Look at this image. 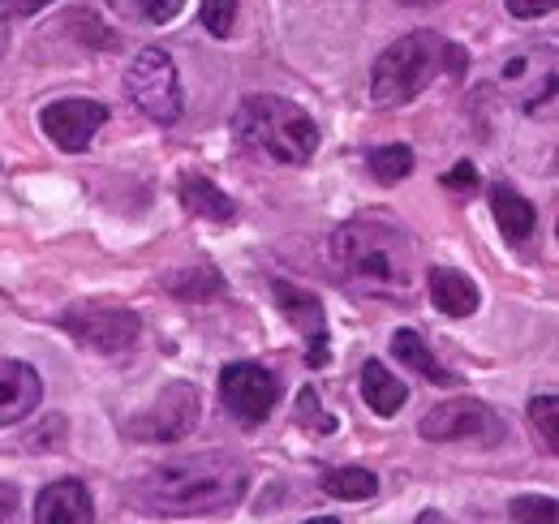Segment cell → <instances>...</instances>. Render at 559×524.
<instances>
[{
  "mask_svg": "<svg viewBox=\"0 0 559 524\" xmlns=\"http://www.w3.org/2000/svg\"><path fill=\"white\" fill-rule=\"evenodd\" d=\"M250 486L246 460L207 452V456L173 460L134 481V499L151 516H215L241 503Z\"/></svg>",
  "mask_w": 559,
  "mask_h": 524,
  "instance_id": "1",
  "label": "cell"
},
{
  "mask_svg": "<svg viewBox=\"0 0 559 524\" xmlns=\"http://www.w3.org/2000/svg\"><path fill=\"white\" fill-rule=\"evenodd\" d=\"M332 262L357 293L405 297L414 288V241L388 211H366L332 233Z\"/></svg>",
  "mask_w": 559,
  "mask_h": 524,
  "instance_id": "2",
  "label": "cell"
},
{
  "mask_svg": "<svg viewBox=\"0 0 559 524\" xmlns=\"http://www.w3.org/2000/svg\"><path fill=\"white\" fill-rule=\"evenodd\" d=\"M465 48H456L452 39L435 35V31H414L405 39H396L370 69V99L379 108H396L418 99L421 91L443 78V73H465Z\"/></svg>",
  "mask_w": 559,
  "mask_h": 524,
  "instance_id": "3",
  "label": "cell"
},
{
  "mask_svg": "<svg viewBox=\"0 0 559 524\" xmlns=\"http://www.w3.org/2000/svg\"><path fill=\"white\" fill-rule=\"evenodd\" d=\"M233 130L246 151H254L272 164H284V168L306 164L319 146V126L310 121V112H301L297 104H288L280 95H246L237 104Z\"/></svg>",
  "mask_w": 559,
  "mask_h": 524,
  "instance_id": "4",
  "label": "cell"
},
{
  "mask_svg": "<svg viewBox=\"0 0 559 524\" xmlns=\"http://www.w3.org/2000/svg\"><path fill=\"white\" fill-rule=\"evenodd\" d=\"M126 91H130L134 108L155 126H173L181 117V82H177V66L164 48H142L130 61Z\"/></svg>",
  "mask_w": 559,
  "mask_h": 524,
  "instance_id": "5",
  "label": "cell"
},
{
  "mask_svg": "<svg viewBox=\"0 0 559 524\" xmlns=\"http://www.w3.org/2000/svg\"><path fill=\"white\" fill-rule=\"evenodd\" d=\"M199 417H203L199 388L173 383V388L155 395V404L126 417V439H134V443H177L199 426Z\"/></svg>",
  "mask_w": 559,
  "mask_h": 524,
  "instance_id": "6",
  "label": "cell"
},
{
  "mask_svg": "<svg viewBox=\"0 0 559 524\" xmlns=\"http://www.w3.org/2000/svg\"><path fill=\"white\" fill-rule=\"evenodd\" d=\"M61 327L95 353H126L139 344L142 319L126 306H112V301H73L61 314Z\"/></svg>",
  "mask_w": 559,
  "mask_h": 524,
  "instance_id": "7",
  "label": "cell"
},
{
  "mask_svg": "<svg viewBox=\"0 0 559 524\" xmlns=\"http://www.w3.org/2000/svg\"><path fill=\"white\" fill-rule=\"evenodd\" d=\"M418 434L426 443H456V439H474L483 448H495L508 426L503 417L483 404V400H452V404H435L418 421Z\"/></svg>",
  "mask_w": 559,
  "mask_h": 524,
  "instance_id": "8",
  "label": "cell"
},
{
  "mask_svg": "<svg viewBox=\"0 0 559 524\" xmlns=\"http://www.w3.org/2000/svg\"><path fill=\"white\" fill-rule=\"evenodd\" d=\"M219 395L241 426H263L280 404V379L259 361H233L219 374Z\"/></svg>",
  "mask_w": 559,
  "mask_h": 524,
  "instance_id": "9",
  "label": "cell"
},
{
  "mask_svg": "<svg viewBox=\"0 0 559 524\" xmlns=\"http://www.w3.org/2000/svg\"><path fill=\"white\" fill-rule=\"evenodd\" d=\"M104 121H108V108L95 99H57L39 112V126L61 151H86L95 133L104 130Z\"/></svg>",
  "mask_w": 559,
  "mask_h": 524,
  "instance_id": "10",
  "label": "cell"
},
{
  "mask_svg": "<svg viewBox=\"0 0 559 524\" xmlns=\"http://www.w3.org/2000/svg\"><path fill=\"white\" fill-rule=\"evenodd\" d=\"M272 293H276L280 310L297 323V331H306V361L319 370V366L332 357V353H328V314H323V301H319L314 293L288 284V279H276Z\"/></svg>",
  "mask_w": 559,
  "mask_h": 524,
  "instance_id": "11",
  "label": "cell"
},
{
  "mask_svg": "<svg viewBox=\"0 0 559 524\" xmlns=\"http://www.w3.org/2000/svg\"><path fill=\"white\" fill-rule=\"evenodd\" d=\"M91 521H95V503H91V490L78 477L44 486L39 499H35V524H91Z\"/></svg>",
  "mask_w": 559,
  "mask_h": 524,
  "instance_id": "12",
  "label": "cell"
},
{
  "mask_svg": "<svg viewBox=\"0 0 559 524\" xmlns=\"http://www.w3.org/2000/svg\"><path fill=\"white\" fill-rule=\"evenodd\" d=\"M44 400V383L26 361L0 357V426H17Z\"/></svg>",
  "mask_w": 559,
  "mask_h": 524,
  "instance_id": "13",
  "label": "cell"
},
{
  "mask_svg": "<svg viewBox=\"0 0 559 524\" xmlns=\"http://www.w3.org/2000/svg\"><path fill=\"white\" fill-rule=\"evenodd\" d=\"M430 301L448 319H465L478 310V284L456 266H430Z\"/></svg>",
  "mask_w": 559,
  "mask_h": 524,
  "instance_id": "14",
  "label": "cell"
},
{
  "mask_svg": "<svg viewBox=\"0 0 559 524\" xmlns=\"http://www.w3.org/2000/svg\"><path fill=\"white\" fill-rule=\"evenodd\" d=\"M490 211H495L503 237L516 241V246H525V241L538 233V211H534V202L521 198V190H512V186H503V181L490 190Z\"/></svg>",
  "mask_w": 559,
  "mask_h": 524,
  "instance_id": "15",
  "label": "cell"
},
{
  "mask_svg": "<svg viewBox=\"0 0 559 524\" xmlns=\"http://www.w3.org/2000/svg\"><path fill=\"white\" fill-rule=\"evenodd\" d=\"M181 206L190 211V215H203V219H215V224H228L233 215H237V206H233V198L224 194L215 181L207 177H199V172H186L181 177Z\"/></svg>",
  "mask_w": 559,
  "mask_h": 524,
  "instance_id": "16",
  "label": "cell"
},
{
  "mask_svg": "<svg viewBox=\"0 0 559 524\" xmlns=\"http://www.w3.org/2000/svg\"><path fill=\"white\" fill-rule=\"evenodd\" d=\"M361 395H366L370 413L392 417V413H401V404L409 400V388H405L383 361H366V366H361Z\"/></svg>",
  "mask_w": 559,
  "mask_h": 524,
  "instance_id": "17",
  "label": "cell"
},
{
  "mask_svg": "<svg viewBox=\"0 0 559 524\" xmlns=\"http://www.w3.org/2000/svg\"><path fill=\"white\" fill-rule=\"evenodd\" d=\"M392 353H396L401 366L418 370L421 379H430V383H439V388H452V383H456V374L439 366V357L426 348V340H421L414 327H401L396 335H392Z\"/></svg>",
  "mask_w": 559,
  "mask_h": 524,
  "instance_id": "18",
  "label": "cell"
},
{
  "mask_svg": "<svg viewBox=\"0 0 559 524\" xmlns=\"http://www.w3.org/2000/svg\"><path fill=\"white\" fill-rule=\"evenodd\" d=\"M164 288L177 297V301H211L224 293V275L211 266V262H199V266H181L173 275H164Z\"/></svg>",
  "mask_w": 559,
  "mask_h": 524,
  "instance_id": "19",
  "label": "cell"
},
{
  "mask_svg": "<svg viewBox=\"0 0 559 524\" xmlns=\"http://www.w3.org/2000/svg\"><path fill=\"white\" fill-rule=\"evenodd\" d=\"M323 490L332 495V499H341V503H361V499H370L374 490H379V477L370 473V468H332V473H323Z\"/></svg>",
  "mask_w": 559,
  "mask_h": 524,
  "instance_id": "20",
  "label": "cell"
},
{
  "mask_svg": "<svg viewBox=\"0 0 559 524\" xmlns=\"http://www.w3.org/2000/svg\"><path fill=\"white\" fill-rule=\"evenodd\" d=\"M108 4L117 9V17L134 26H164L186 9V0H108Z\"/></svg>",
  "mask_w": 559,
  "mask_h": 524,
  "instance_id": "21",
  "label": "cell"
},
{
  "mask_svg": "<svg viewBox=\"0 0 559 524\" xmlns=\"http://www.w3.org/2000/svg\"><path fill=\"white\" fill-rule=\"evenodd\" d=\"M370 172H374L383 186H396V181H405V177L414 172V146H401V142H392V146H379V151H370Z\"/></svg>",
  "mask_w": 559,
  "mask_h": 524,
  "instance_id": "22",
  "label": "cell"
},
{
  "mask_svg": "<svg viewBox=\"0 0 559 524\" xmlns=\"http://www.w3.org/2000/svg\"><path fill=\"white\" fill-rule=\"evenodd\" d=\"M556 395H534V404H530V417H534V426L543 430V443H547V452H559V430H556Z\"/></svg>",
  "mask_w": 559,
  "mask_h": 524,
  "instance_id": "23",
  "label": "cell"
},
{
  "mask_svg": "<svg viewBox=\"0 0 559 524\" xmlns=\"http://www.w3.org/2000/svg\"><path fill=\"white\" fill-rule=\"evenodd\" d=\"M237 22V0H203V26L215 39H228Z\"/></svg>",
  "mask_w": 559,
  "mask_h": 524,
  "instance_id": "24",
  "label": "cell"
},
{
  "mask_svg": "<svg viewBox=\"0 0 559 524\" xmlns=\"http://www.w3.org/2000/svg\"><path fill=\"white\" fill-rule=\"evenodd\" d=\"M297 421H301V426H314V430H323V434L336 430V417L319 408V392H314V388H306V392L297 395Z\"/></svg>",
  "mask_w": 559,
  "mask_h": 524,
  "instance_id": "25",
  "label": "cell"
},
{
  "mask_svg": "<svg viewBox=\"0 0 559 524\" xmlns=\"http://www.w3.org/2000/svg\"><path fill=\"white\" fill-rule=\"evenodd\" d=\"M508 516H512V521H543V524H556V499H516Z\"/></svg>",
  "mask_w": 559,
  "mask_h": 524,
  "instance_id": "26",
  "label": "cell"
},
{
  "mask_svg": "<svg viewBox=\"0 0 559 524\" xmlns=\"http://www.w3.org/2000/svg\"><path fill=\"white\" fill-rule=\"evenodd\" d=\"M443 186H448V190H456V194L469 198L474 190H478V168H474V164H456V168L443 177Z\"/></svg>",
  "mask_w": 559,
  "mask_h": 524,
  "instance_id": "27",
  "label": "cell"
},
{
  "mask_svg": "<svg viewBox=\"0 0 559 524\" xmlns=\"http://www.w3.org/2000/svg\"><path fill=\"white\" fill-rule=\"evenodd\" d=\"M559 0H508V9L516 13V17H543V13H551Z\"/></svg>",
  "mask_w": 559,
  "mask_h": 524,
  "instance_id": "28",
  "label": "cell"
},
{
  "mask_svg": "<svg viewBox=\"0 0 559 524\" xmlns=\"http://www.w3.org/2000/svg\"><path fill=\"white\" fill-rule=\"evenodd\" d=\"M44 4L52 0H0V17H26V13H39Z\"/></svg>",
  "mask_w": 559,
  "mask_h": 524,
  "instance_id": "29",
  "label": "cell"
},
{
  "mask_svg": "<svg viewBox=\"0 0 559 524\" xmlns=\"http://www.w3.org/2000/svg\"><path fill=\"white\" fill-rule=\"evenodd\" d=\"M13 516H17V490L0 486V521H13Z\"/></svg>",
  "mask_w": 559,
  "mask_h": 524,
  "instance_id": "30",
  "label": "cell"
},
{
  "mask_svg": "<svg viewBox=\"0 0 559 524\" xmlns=\"http://www.w3.org/2000/svg\"><path fill=\"white\" fill-rule=\"evenodd\" d=\"M4 48H9V26H4V17H0V57H4Z\"/></svg>",
  "mask_w": 559,
  "mask_h": 524,
  "instance_id": "31",
  "label": "cell"
},
{
  "mask_svg": "<svg viewBox=\"0 0 559 524\" xmlns=\"http://www.w3.org/2000/svg\"><path fill=\"white\" fill-rule=\"evenodd\" d=\"M405 4H421L426 9V4H439V0H405Z\"/></svg>",
  "mask_w": 559,
  "mask_h": 524,
  "instance_id": "32",
  "label": "cell"
}]
</instances>
